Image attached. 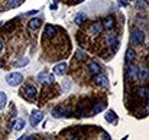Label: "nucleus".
<instances>
[{
    "mask_svg": "<svg viewBox=\"0 0 149 140\" xmlns=\"http://www.w3.org/2000/svg\"><path fill=\"white\" fill-rule=\"evenodd\" d=\"M20 95L26 100V101H36V95H38V90L33 84H26L22 90H20Z\"/></svg>",
    "mask_w": 149,
    "mask_h": 140,
    "instance_id": "f257e3e1",
    "label": "nucleus"
},
{
    "mask_svg": "<svg viewBox=\"0 0 149 140\" xmlns=\"http://www.w3.org/2000/svg\"><path fill=\"white\" fill-rule=\"evenodd\" d=\"M125 77H126V82H135L138 81V77H139V67L135 65L133 62L127 65L126 68V72H125Z\"/></svg>",
    "mask_w": 149,
    "mask_h": 140,
    "instance_id": "f03ea898",
    "label": "nucleus"
},
{
    "mask_svg": "<svg viewBox=\"0 0 149 140\" xmlns=\"http://www.w3.org/2000/svg\"><path fill=\"white\" fill-rule=\"evenodd\" d=\"M145 42V32L142 29H132V33H130V44L132 45H143Z\"/></svg>",
    "mask_w": 149,
    "mask_h": 140,
    "instance_id": "7ed1b4c3",
    "label": "nucleus"
},
{
    "mask_svg": "<svg viewBox=\"0 0 149 140\" xmlns=\"http://www.w3.org/2000/svg\"><path fill=\"white\" fill-rule=\"evenodd\" d=\"M6 82L12 87H17L23 82V75L20 72H12L6 77Z\"/></svg>",
    "mask_w": 149,
    "mask_h": 140,
    "instance_id": "20e7f679",
    "label": "nucleus"
},
{
    "mask_svg": "<svg viewBox=\"0 0 149 140\" xmlns=\"http://www.w3.org/2000/svg\"><path fill=\"white\" fill-rule=\"evenodd\" d=\"M104 45L107 48H117L119 46V36L114 32H109L104 35Z\"/></svg>",
    "mask_w": 149,
    "mask_h": 140,
    "instance_id": "39448f33",
    "label": "nucleus"
},
{
    "mask_svg": "<svg viewBox=\"0 0 149 140\" xmlns=\"http://www.w3.org/2000/svg\"><path fill=\"white\" fill-rule=\"evenodd\" d=\"M56 30H58V26H54V25H47L45 29H44V35H42V41L47 42L52 38L56 36Z\"/></svg>",
    "mask_w": 149,
    "mask_h": 140,
    "instance_id": "423d86ee",
    "label": "nucleus"
},
{
    "mask_svg": "<svg viewBox=\"0 0 149 140\" xmlns=\"http://www.w3.org/2000/svg\"><path fill=\"white\" fill-rule=\"evenodd\" d=\"M93 84L96 87H99V88H106V87H109V80H107L106 75L99 72V74L93 75Z\"/></svg>",
    "mask_w": 149,
    "mask_h": 140,
    "instance_id": "0eeeda50",
    "label": "nucleus"
},
{
    "mask_svg": "<svg viewBox=\"0 0 149 140\" xmlns=\"http://www.w3.org/2000/svg\"><path fill=\"white\" fill-rule=\"evenodd\" d=\"M87 32H88V35L91 38H97V36H100L103 33V26H101L100 22H93V23H90Z\"/></svg>",
    "mask_w": 149,
    "mask_h": 140,
    "instance_id": "6e6552de",
    "label": "nucleus"
},
{
    "mask_svg": "<svg viewBox=\"0 0 149 140\" xmlns=\"http://www.w3.org/2000/svg\"><path fill=\"white\" fill-rule=\"evenodd\" d=\"M42 120H44V113H42L41 110H33V111L31 113L29 121H31V126H32V127H36Z\"/></svg>",
    "mask_w": 149,
    "mask_h": 140,
    "instance_id": "1a4fd4ad",
    "label": "nucleus"
},
{
    "mask_svg": "<svg viewBox=\"0 0 149 140\" xmlns=\"http://www.w3.org/2000/svg\"><path fill=\"white\" fill-rule=\"evenodd\" d=\"M87 72H88V75L93 77V75H96V74L101 72V67H100L96 61H91V62L87 64Z\"/></svg>",
    "mask_w": 149,
    "mask_h": 140,
    "instance_id": "9d476101",
    "label": "nucleus"
},
{
    "mask_svg": "<svg viewBox=\"0 0 149 140\" xmlns=\"http://www.w3.org/2000/svg\"><path fill=\"white\" fill-rule=\"evenodd\" d=\"M136 95H138V98H139L142 103H148V84L139 87V88L136 90Z\"/></svg>",
    "mask_w": 149,
    "mask_h": 140,
    "instance_id": "9b49d317",
    "label": "nucleus"
},
{
    "mask_svg": "<svg viewBox=\"0 0 149 140\" xmlns=\"http://www.w3.org/2000/svg\"><path fill=\"white\" fill-rule=\"evenodd\" d=\"M91 104H93V108H91V116L97 114V113L103 111V110L106 108V101H104V100H97V101H94V103H91Z\"/></svg>",
    "mask_w": 149,
    "mask_h": 140,
    "instance_id": "f8f14e48",
    "label": "nucleus"
},
{
    "mask_svg": "<svg viewBox=\"0 0 149 140\" xmlns=\"http://www.w3.org/2000/svg\"><path fill=\"white\" fill-rule=\"evenodd\" d=\"M101 26H103V29H113L114 26H116V19H114V16H107V17H104L103 19V22H101Z\"/></svg>",
    "mask_w": 149,
    "mask_h": 140,
    "instance_id": "ddd939ff",
    "label": "nucleus"
},
{
    "mask_svg": "<svg viewBox=\"0 0 149 140\" xmlns=\"http://www.w3.org/2000/svg\"><path fill=\"white\" fill-rule=\"evenodd\" d=\"M41 25H42V19L41 17H33V19L29 20L28 28H29V30H38L41 28Z\"/></svg>",
    "mask_w": 149,
    "mask_h": 140,
    "instance_id": "4468645a",
    "label": "nucleus"
},
{
    "mask_svg": "<svg viewBox=\"0 0 149 140\" xmlns=\"http://www.w3.org/2000/svg\"><path fill=\"white\" fill-rule=\"evenodd\" d=\"M135 59H136V51H135L133 48H129V49L126 51V58H125L126 65H129V64L135 62Z\"/></svg>",
    "mask_w": 149,
    "mask_h": 140,
    "instance_id": "2eb2a0df",
    "label": "nucleus"
},
{
    "mask_svg": "<svg viewBox=\"0 0 149 140\" xmlns=\"http://www.w3.org/2000/svg\"><path fill=\"white\" fill-rule=\"evenodd\" d=\"M67 64L65 62H61V64H56L55 67H54V72L56 74V75H65V72H67Z\"/></svg>",
    "mask_w": 149,
    "mask_h": 140,
    "instance_id": "dca6fc26",
    "label": "nucleus"
},
{
    "mask_svg": "<svg viewBox=\"0 0 149 140\" xmlns=\"http://www.w3.org/2000/svg\"><path fill=\"white\" fill-rule=\"evenodd\" d=\"M148 67H142V68H139V77H138V80H141L143 84H148Z\"/></svg>",
    "mask_w": 149,
    "mask_h": 140,
    "instance_id": "f3484780",
    "label": "nucleus"
},
{
    "mask_svg": "<svg viewBox=\"0 0 149 140\" xmlns=\"http://www.w3.org/2000/svg\"><path fill=\"white\" fill-rule=\"evenodd\" d=\"M74 22H75V25H80V26H81L84 22H87V15H86V13H83V12H80V13L75 16Z\"/></svg>",
    "mask_w": 149,
    "mask_h": 140,
    "instance_id": "a211bd4d",
    "label": "nucleus"
},
{
    "mask_svg": "<svg viewBox=\"0 0 149 140\" xmlns=\"http://www.w3.org/2000/svg\"><path fill=\"white\" fill-rule=\"evenodd\" d=\"M52 117H56V119L64 117V105H58V107H55V108L52 110Z\"/></svg>",
    "mask_w": 149,
    "mask_h": 140,
    "instance_id": "6ab92c4d",
    "label": "nucleus"
},
{
    "mask_svg": "<svg viewBox=\"0 0 149 140\" xmlns=\"http://www.w3.org/2000/svg\"><path fill=\"white\" fill-rule=\"evenodd\" d=\"M106 121H109V123H116L117 121V117H116V113L114 111H107L106 113Z\"/></svg>",
    "mask_w": 149,
    "mask_h": 140,
    "instance_id": "aec40b11",
    "label": "nucleus"
},
{
    "mask_svg": "<svg viewBox=\"0 0 149 140\" xmlns=\"http://www.w3.org/2000/svg\"><path fill=\"white\" fill-rule=\"evenodd\" d=\"M22 1H23V0H7V1H6V6H7L9 9H13V7H17Z\"/></svg>",
    "mask_w": 149,
    "mask_h": 140,
    "instance_id": "412c9836",
    "label": "nucleus"
},
{
    "mask_svg": "<svg viewBox=\"0 0 149 140\" xmlns=\"http://www.w3.org/2000/svg\"><path fill=\"white\" fill-rule=\"evenodd\" d=\"M86 59H87V55H86L83 51H77V52H75V61H77V62L86 61Z\"/></svg>",
    "mask_w": 149,
    "mask_h": 140,
    "instance_id": "4be33fe9",
    "label": "nucleus"
},
{
    "mask_svg": "<svg viewBox=\"0 0 149 140\" xmlns=\"http://www.w3.org/2000/svg\"><path fill=\"white\" fill-rule=\"evenodd\" d=\"M23 127H25V120L23 119H19V120H16L15 121V130H23Z\"/></svg>",
    "mask_w": 149,
    "mask_h": 140,
    "instance_id": "5701e85b",
    "label": "nucleus"
},
{
    "mask_svg": "<svg viewBox=\"0 0 149 140\" xmlns=\"http://www.w3.org/2000/svg\"><path fill=\"white\" fill-rule=\"evenodd\" d=\"M6 103H7V95H6L4 93H0V110L4 108Z\"/></svg>",
    "mask_w": 149,
    "mask_h": 140,
    "instance_id": "b1692460",
    "label": "nucleus"
},
{
    "mask_svg": "<svg viewBox=\"0 0 149 140\" xmlns=\"http://www.w3.org/2000/svg\"><path fill=\"white\" fill-rule=\"evenodd\" d=\"M47 78H48V74H47V72H39V74H38V81H39V82L45 84Z\"/></svg>",
    "mask_w": 149,
    "mask_h": 140,
    "instance_id": "393cba45",
    "label": "nucleus"
},
{
    "mask_svg": "<svg viewBox=\"0 0 149 140\" xmlns=\"http://www.w3.org/2000/svg\"><path fill=\"white\" fill-rule=\"evenodd\" d=\"M28 62H29V59H28V58H22L20 61H17V62H16V67H19V68H20V67H25V65H28Z\"/></svg>",
    "mask_w": 149,
    "mask_h": 140,
    "instance_id": "a878e982",
    "label": "nucleus"
},
{
    "mask_svg": "<svg viewBox=\"0 0 149 140\" xmlns=\"http://www.w3.org/2000/svg\"><path fill=\"white\" fill-rule=\"evenodd\" d=\"M45 82H47V84H54V82H55V77H54V75H48V78H47Z\"/></svg>",
    "mask_w": 149,
    "mask_h": 140,
    "instance_id": "bb28decb",
    "label": "nucleus"
},
{
    "mask_svg": "<svg viewBox=\"0 0 149 140\" xmlns=\"http://www.w3.org/2000/svg\"><path fill=\"white\" fill-rule=\"evenodd\" d=\"M3 48H4V44H3V41L0 39V53H1V51H3Z\"/></svg>",
    "mask_w": 149,
    "mask_h": 140,
    "instance_id": "cd10ccee",
    "label": "nucleus"
},
{
    "mask_svg": "<svg viewBox=\"0 0 149 140\" xmlns=\"http://www.w3.org/2000/svg\"><path fill=\"white\" fill-rule=\"evenodd\" d=\"M56 7H58V4H56V3H52V4H51V9H52V10H54V9H56Z\"/></svg>",
    "mask_w": 149,
    "mask_h": 140,
    "instance_id": "c85d7f7f",
    "label": "nucleus"
},
{
    "mask_svg": "<svg viewBox=\"0 0 149 140\" xmlns=\"http://www.w3.org/2000/svg\"><path fill=\"white\" fill-rule=\"evenodd\" d=\"M81 1H84V0H72V3H81Z\"/></svg>",
    "mask_w": 149,
    "mask_h": 140,
    "instance_id": "c756f323",
    "label": "nucleus"
},
{
    "mask_svg": "<svg viewBox=\"0 0 149 140\" xmlns=\"http://www.w3.org/2000/svg\"><path fill=\"white\" fill-rule=\"evenodd\" d=\"M1 25H3V22H0V26H1Z\"/></svg>",
    "mask_w": 149,
    "mask_h": 140,
    "instance_id": "7c9ffc66",
    "label": "nucleus"
}]
</instances>
